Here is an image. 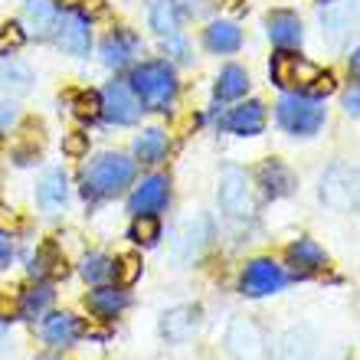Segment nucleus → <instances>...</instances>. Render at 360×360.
<instances>
[{
  "label": "nucleus",
  "instance_id": "obj_26",
  "mask_svg": "<svg viewBox=\"0 0 360 360\" xmlns=\"http://www.w3.org/2000/svg\"><path fill=\"white\" fill-rule=\"evenodd\" d=\"M30 82H33V72H30L23 63H13V59H0V86L7 89V92H27Z\"/></svg>",
  "mask_w": 360,
  "mask_h": 360
},
{
  "label": "nucleus",
  "instance_id": "obj_6",
  "mask_svg": "<svg viewBox=\"0 0 360 360\" xmlns=\"http://www.w3.org/2000/svg\"><path fill=\"white\" fill-rule=\"evenodd\" d=\"M53 37H56L59 49H66V53H72V56H86L92 30H89V20L82 17V13L66 10V13H59L56 17V30H53Z\"/></svg>",
  "mask_w": 360,
  "mask_h": 360
},
{
  "label": "nucleus",
  "instance_id": "obj_1",
  "mask_svg": "<svg viewBox=\"0 0 360 360\" xmlns=\"http://www.w3.org/2000/svg\"><path fill=\"white\" fill-rule=\"evenodd\" d=\"M134 180V161H128L124 154H102L98 161H92L82 174V193L92 200L98 197H115L118 190H124Z\"/></svg>",
  "mask_w": 360,
  "mask_h": 360
},
{
  "label": "nucleus",
  "instance_id": "obj_31",
  "mask_svg": "<svg viewBox=\"0 0 360 360\" xmlns=\"http://www.w3.org/2000/svg\"><path fill=\"white\" fill-rule=\"evenodd\" d=\"M82 278L92 285H102L105 278H112V262L105 256H86L82 259Z\"/></svg>",
  "mask_w": 360,
  "mask_h": 360
},
{
  "label": "nucleus",
  "instance_id": "obj_3",
  "mask_svg": "<svg viewBox=\"0 0 360 360\" xmlns=\"http://www.w3.org/2000/svg\"><path fill=\"white\" fill-rule=\"evenodd\" d=\"M275 118H278L285 131L314 134L324 124V105L321 98H311V95H282L278 105H275Z\"/></svg>",
  "mask_w": 360,
  "mask_h": 360
},
{
  "label": "nucleus",
  "instance_id": "obj_21",
  "mask_svg": "<svg viewBox=\"0 0 360 360\" xmlns=\"http://www.w3.org/2000/svg\"><path fill=\"white\" fill-rule=\"evenodd\" d=\"M66 197H69V180H66V174L63 171H49L46 177H43V184H39V193H37V200H39V207L43 210H63L66 207Z\"/></svg>",
  "mask_w": 360,
  "mask_h": 360
},
{
  "label": "nucleus",
  "instance_id": "obj_18",
  "mask_svg": "<svg viewBox=\"0 0 360 360\" xmlns=\"http://www.w3.org/2000/svg\"><path fill=\"white\" fill-rule=\"evenodd\" d=\"M259 180H262V187H266L269 197H288L295 190V174L285 167L282 161H266L259 167Z\"/></svg>",
  "mask_w": 360,
  "mask_h": 360
},
{
  "label": "nucleus",
  "instance_id": "obj_32",
  "mask_svg": "<svg viewBox=\"0 0 360 360\" xmlns=\"http://www.w3.org/2000/svg\"><path fill=\"white\" fill-rule=\"evenodd\" d=\"M158 236H161V226H158L154 213H144V217H138V219L131 223V239H134V243H144V246H151Z\"/></svg>",
  "mask_w": 360,
  "mask_h": 360
},
{
  "label": "nucleus",
  "instance_id": "obj_43",
  "mask_svg": "<svg viewBox=\"0 0 360 360\" xmlns=\"http://www.w3.org/2000/svg\"><path fill=\"white\" fill-rule=\"evenodd\" d=\"M357 105H360V95H357V86H354V89H351V92L344 95V108H347V112H351V115H354V118H357V112H360Z\"/></svg>",
  "mask_w": 360,
  "mask_h": 360
},
{
  "label": "nucleus",
  "instance_id": "obj_7",
  "mask_svg": "<svg viewBox=\"0 0 360 360\" xmlns=\"http://www.w3.org/2000/svg\"><path fill=\"white\" fill-rule=\"evenodd\" d=\"M102 115L112 124H134L141 115V105L124 82H108L102 92Z\"/></svg>",
  "mask_w": 360,
  "mask_h": 360
},
{
  "label": "nucleus",
  "instance_id": "obj_15",
  "mask_svg": "<svg viewBox=\"0 0 360 360\" xmlns=\"http://www.w3.org/2000/svg\"><path fill=\"white\" fill-rule=\"evenodd\" d=\"M203 43H207L210 53H219V56H226V53H236L243 46V30L236 23H226V20H217V23H210L203 30Z\"/></svg>",
  "mask_w": 360,
  "mask_h": 360
},
{
  "label": "nucleus",
  "instance_id": "obj_12",
  "mask_svg": "<svg viewBox=\"0 0 360 360\" xmlns=\"http://www.w3.org/2000/svg\"><path fill=\"white\" fill-rule=\"evenodd\" d=\"M200 328V308L197 304H180L174 311L164 314L161 331L171 344H184L187 338H193V331Z\"/></svg>",
  "mask_w": 360,
  "mask_h": 360
},
{
  "label": "nucleus",
  "instance_id": "obj_27",
  "mask_svg": "<svg viewBox=\"0 0 360 360\" xmlns=\"http://www.w3.org/2000/svg\"><path fill=\"white\" fill-rule=\"evenodd\" d=\"M151 27L158 30L161 37L177 33V10H174V0H151Z\"/></svg>",
  "mask_w": 360,
  "mask_h": 360
},
{
  "label": "nucleus",
  "instance_id": "obj_16",
  "mask_svg": "<svg viewBox=\"0 0 360 360\" xmlns=\"http://www.w3.org/2000/svg\"><path fill=\"white\" fill-rule=\"evenodd\" d=\"M56 17H59V10H56V4H49V0H30L27 10H23V23H27V30L39 39L53 37Z\"/></svg>",
  "mask_w": 360,
  "mask_h": 360
},
{
  "label": "nucleus",
  "instance_id": "obj_5",
  "mask_svg": "<svg viewBox=\"0 0 360 360\" xmlns=\"http://www.w3.org/2000/svg\"><path fill=\"white\" fill-rule=\"evenodd\" d=\"M321 200L334 210L357 207V171L347 164H334L321 180Z\"/></svg>",
  "mask_w": 360,
  "mask_h": 360
},
{
  "label": "nucleus",
  "instance_id": "obj_22",
  "mask_svg": "<svg viewBox=\"0 0 360 360\" xmlns=\"http://www.w3.org/2000/svg\"><path fill=\"white\" fill-rule=\"evenodd\" d=\"M134 154L141 164H158L167 154V134L161 128H148V131L134 141Z\"/></svg>",
  "mask_w": 360,
  "mask_h": 360
},
{
  "label": "nucleus",
  "instance_id": "obj_37",
  "mask_svg": "<svg viewBox=\"0 0 360 360\" xmlns=\"http://www.w3.org/2000/svg\"><path fill=\"white\" fill-rule=\"evenodd\" d=\"M86 151H89V138H86V134L72 131V134H66V138H63V154H69V158H82Z\"/></svg>",
  "mask_w": 360,
  "mask_h": 360
},
{
  "label": "nucleus",
  "instance_id": "obj_39",
  "mask_svg": "<svg viewBox=\"0 0 360 360\" xmlns=\"http://www.w3.org/2000/svg\"><path fill=\"white\" fill-rule=\"evenodd\" d=\"M17 118H20V108L13 102H4V105H0V131H10V128L17 124Z\"/></svg>",
  "mask_w": 360,
  "mask_h": 360
},
{
  "label": "nucleus",
  "instance_id": "obj_13",
  "mask_svg": "<svg viewBox=\"0 0 360 360\" xmlns=\"http://www.w3.org/2000/svg\"><path fill=\"white\" fill-rule=\"evenodd\" d=\"M269 27V37H272V43L278 49H295L302 46L304 39V30H302V20L295 17L292 10H275L272 17L266 20Z\"/></svg>",
  "mask_w": 360,
  "mask_h": 360
},
{
  "label": "nucleus",
  "instance_id": "obj_19",
  "mask_svg": "<svg viewBox=\"0 0 360 360\" xmlns=\"http://www.w3.org/2000/svg\"><path fill=\"white\" fill-rule=\"evenodd\" d=\"M134 53H138V37H131V33H112L102 43V59L115 69L128 66Z\"/></svg>",
  "mask_w": 360,
  "mask_h": 360
},
{
  "label": "nucleus",
  "instance_id": "obj_38",
  "mask_svg": "<svg viewBox=\"0 0 360 360\" xmlns=\"http://www.w3.org/2000/svg\"><path fill=\"white\" fill-rule=\"evenodd\" d=\"M174 10H177V17L184 13V17H200L203 10H207V4L203 0H174Z\"/></svg>",
  "mask_w": 360,
  "mask_h": 360
},
{
  "label": "nucleus",
  "instance_id": "obj_44",
  "mask_svg": "<svg viewBox=\"0 0 360 360\" xmlns=\"http://www.w3.org/2000/svg\"><path fill=\"white\" fill-rule=\"evenodd\" d=\"M321 4H331V0H321Z\"/></svg>",
  "mask_w": 360,
  "mask_h": 360
},
{
  "label": "nucleus",
  "instance_id": "obj_30",
  "mask_svg": "<svg viewBox=\"0 0 360 360\" xmlns=\"http://www.w3.org/2000/svg\"><path fill=\"white\" fill-rule=\"evenodd\" d=\"M292 76H295V56L292 53H275L272 56V82L278 89H288L292 86Z\"/></svg>",
  "mask_w": 360,
  "mask_h": 360
},
{
  "label": "nucleus",
  "instance_id": "obj_20",
  "mask_svg": "<svg viewBox=\"0 0 360 360\" xmlns=\"http://www.w3.org/2000/svg\"><path fill=\"white\" fill-rule=\"evenodd\" d=\"M321 27H324V39L334 49H341L354 33V7H351V13L347 10H328V13H321Z\"/></svg>",
  "mask_w": 360,
  "mask_h": 360
},
{
  "label": "nucleus",
  "instance_id": "obj_9",
  "mask_svg": "<svg viewBox=\"0 0 360 360\" xmlns=\"http://www.w3.org/2000/svg\"><path fill=\"white\" fill-rule=\"evenodd\" d=\"M219 128L229 134H246V138H252V134H259L266 128V105L262 102L236 105V108H229V112L219 118Z\"/></svg>",
  "mask_w": 360,
  "mask_h": 360
},
{
  "label": "nucleus",
  "instance_id": "obj_10",
  "mask_svg": "<svg viewBox=\"0 0 360 360\" xmlns=\"http://www.w3.org/2000/svg\"><path fill=\"white\" fill-rule=\"evenodd\" d=\"M285 285V272L275 266L272 259H256L249 262L246 275H243V292L259 298V295H272Z\"/></svg>",
  "mask_w": 360,
  "mask_h": 360
},
{
  "label": "nucleus",
  "instance_id": "obj_17",
  "mask_svg": "<svg viewBox=\"0 0 360 360\" xmlns=\"http://www.w3.org/2000/svg\"><path fill=\"white\" fill-rule=\"evenodd\" d=\"M324 262H328L324 249L318 246V243H311V239H298V243L288 249V266H292L295 275H311V272H318Z\"/></svg>",
  "mask_w": 360,
  "mask_h": 360
},
{
  "label": "nucleus",
  "instance_id": "obj_36",
  "mask_svg": "<svg viewBox=\"0 0 360 360\" xmlns=\"http://www.w3.org/2000/svg\"><path fill=\"white\" fill-rule=\"evenodd\" d=\"M334 92V76L331 72H318V76L311 79V86L304 89V95H311V98H324V95Z\"/></svg>",
  "mask_w": 360,
  "mask_h": 360
},
{
  "label": "nucleus",
  "instance_id": "obj_33",
  "mask_svg": "<svg viewBox=\"0 0 360 360\" xmlns=\"http://www.w3.org/2000/svg\"><path fill=\"white\" fill-rule=\"evenodd\" d=\"M112 275L118 278V285H134L138 282V275H141V259L138 256H122L118 262H112Z\"/></svg>",
  "mask_w": 360,
  "mask_h": 360
},
{
  "label": "nucleus",
  "instance_id": "obj_8",
  "mask_svg": "<svg viewBox=\"0 0 360 360\" xmlns=\"http://www.w3.org/2000/svg\"><path fill=\"white\" fill-rule=\"evenodd\" d=\"M226 347L239 360H262L266 357V338L252 321H233L226 331Z\"/></svg>",
  "mask_w": 360,
  "mask_h": 360
},
{
  "label": "nucleus",
  "instance_id": "obj_41",
  "mask_svg": "<svg viewBox=\"0 0 360 360\" xmlns=\"http://www.w3.org/2000/svg\"><path fill=\"white\" fill-rule=\"evenodd\" d=\"M79 7H82V17L92 20V17H102L105 13V0H79Z\"/></svg>",
  "mask_w": 360,
  "mask_h": 360
},
{
  "label": "nucleus",
  "instance_id": "obj_25",
  "mask_svg": "<svg viewBox=\"0 0 360 360\" xmlns=\"http://www.w3.org/2000/svg\"><path fill=\"white\" fill-rule=\"evenodd\" d=\"M124 304H128L124 292H115V288H95V292L89 295V308H92L98 318H115Z\"/></svg>",
  "mask_w": 360,
  "mask_h": 360
},
{
  "label": "nucleus",
  "instance_id": "obj_35",
  "mask_svg": "<svg viewBox=\"0 0 360 360\" xmlns=\"http://www.w3.org/2000/svg\"><path fill=\"white\" fill-rule=\"evenodd\" d=\"M318 72H321V69L314 66V63H304V59L295 56V76H292V86L308 89V86H311V79L318 76Z\"/></svg>",
  "mask_w": 360,
  "mask_h": 360
},
{
  "label": "nucleus",
  "instance_id": "obj_42",
  "mask_svg": "<svg viewBox=\"0 0 360 360\" xmlns=\"http://www.w3.org/2000/svg\"><path fill=\"white\" fill-rule=\"evenodd\" d=\"M10 259H13V239L7 233H0V269L10 266Z\"/></svg>",
  "mask_w": 360,
  "mask_h": 360
},
{
  "label": "nucleus",
  "instance_id": "obj_23",
  "mask_svg": "<svg viewBox=\"0 0 360 360\" xmlns=\"http://www.w3.org/2000/svg\"><path fill=\"white\" fill-rule=\"evenodd\" d=\"M249 89V72L243 66H226L217 79V98L219 102H229V98H239L246 95Z\"/></svg>",
  "mask_w": 360,
  "mask_h": 360
},
{
  "label": "nucleus",
  "instance_id": "obj_24",
  "mask_svg": "<svg viewBox=\"0 0 360 360\" xmlns=\"http://www.w3.org/2000/svg\"><path fill=\"white\" fill-rule=\"evenodd\" d=\"M53 285H33L30 292H23V302H20V314L23 318H30V321H37V318H43V314L49 311V304H53Z\"/></svg>",
  "mask_w": 360,
  "mask_h": 360
},
{
  "label": "nucleus",
  "instance_id": "obj_34",
  "mask_svg": "<svg viewBox=\"0 0 360 360\" xmlns=\"http://www.w3.org/2000/svg\"><path fill=\"white\" fill-rule=\"evenodd\" d=\"M23 43H27V30L20 27V23H4V27H0V56L17 53Z\"/></svg>",
  "mask_w": 360,
  "mask_h": 360
},
{
  "label": "nucleus",
  "instance_id": "obj_2",
  "mask_svg": "<svg viewBox=\"0 0 360 360\" xmlns=\"http://www.w3.org/2000/svg\"><path fill=\"white\" fill-rule=\"evenodd\" d=\"M131 86L144 108L164 112L174 102V95H177V76H174V69L167 63H141L134 69Z\"/></svg>",
  "mask_w": 360,
  "mask_h": 360
},
{
  "label": "nucleus",
  "instance_id": "obj_29",
  "mask_svg": "<svg viewBox=\"0 0 360 360\" xmlns=\"http://www.w3.org/2000/svg\"><path fill=\"white\" fill-rule=\"evenodd\" d=\"M72 112L82 118V122H95L98 115H102V95L98 92H79L76 95V102H72Z\"/></svg>",
  "mask_w": 360,
  "mask_h": 360
},
{
  "label": "nucleus",
  "instance_id": "obj_11",
  "mask_svg": "<svg viewBox=\"0 0 360 360\" xmlns=\"http://www.w3.org/2000/svg\"><path fill=\"white\" fill-rule=\"evenodd\" d=\"M167 177L154 174V177H144L138 184V190L131 193V213L144 217V213H158V210L167 207Z\"/></svg>",
  "mask_w": 360,
  "mask_h": 360
},
{
  "label": "nucleus",
  "instance_id": "obj_4",
  "mask_svg": "<svg viewBox=\"0 0 360 360\" xmlns=\"http://www.w3.org/2000/svg\"><path fill=\"white\" fill-rule=\"evenodd\" d=\"M219 207L226 210L229 217L246 219L256 213V200H252V184H249V174L239 171V167H229L219 177Z\"/></svg>",
  "mask_w": 360,
  "mask_h": 360
},
{
  "label": "nucleus",
  "instance_id": "obj_40",
  "mask_svg": "<svg viewBox=\"0 0 360 360\" xmlns=\"http://www.w3.org/2000/svg\"><path fill=\"white\" fill-rule=\"evenodd\" d=\"M164 46L171 49V53H174L177 59H190V46L177 37V33H171V37H164Z\"/></svg>",
  "mask_w": 360,
  "mask_h": 360
},
{
  "label": "nucleus",
  "instance_id": "obj_28",
  "mask_svg": "<svg viewBox=\"0 0 360 360\" xmlns=\"http://www.w3.org/2000/svg\"><path fill=\"white\" fill-rule=\"evenodd\" d=\"M30 272L37 275V278H43V275H66V262H63V259L56 256V249L53 246H43L37 252V256L30 259Z\"/></svg>",
  "mask_w": 360,
  "mask_h": 360
},
{
  "label": "nucleus",
  "instance_id": "obj_14",
  "mask_svg": "<svg viewBox=\"0 0 360 360\" xmlns=\"http://www.w3.org/2000/svg\"><path fill=\"white\" fill-rule=\"evenodd\" d=\"M82 334V324H79L76 314H49L46 321H43V338H46V344H53V347H69V344H76V338Z\"/></svg>",
  "mask_w": 360,
  "mask_h": 360
}]
</instances>
